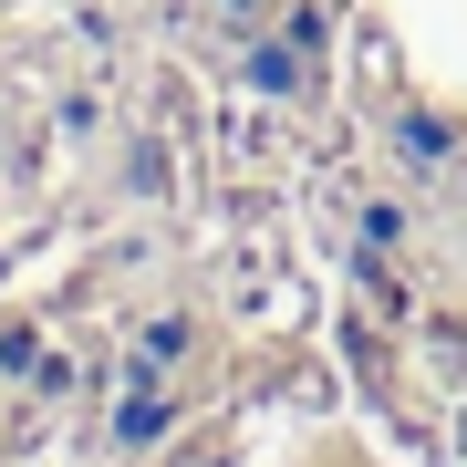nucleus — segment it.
<instances>
[{
  "mask_svg": "<svg viewBox=\"0 0 467 467\" xmlns=\"http://www.w3.org/2000/svg\"><path fill=\"white\" fill-rule=\"evenodd\" d=\"M0 467H467L436 0H0Z\"/></svg>",
  "mask_w": 467,
  "mask_h": 467,
  "instance_id": "f257e3e1",
  "label": "nucleus"
}]
</instances>
